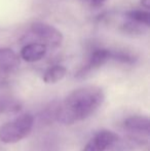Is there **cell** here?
Returning <instances> with one entry per match:
<instances>
[{"label": "cell", "instance_id": "cell-8", "mask_svg": "<svg viewBox=\"0 0 150 151\" xmlns=\"http://www.w3.org/2000/svg\"><path fill=\"white\" fill-rule=\"evenodd\" d=\"M20 65L19 56L10 48H0V71L9 72Z\"/></svg>", "mask_w": 150, "mask_h": 151}, {"label": "cell", "instance_id": "cell-11", "mask_svg": "<svg viewBox=\"0 0 150 151\" xmlns=\"http://www.w3.org/2000/svg\"><path fill=\"white\" fill-rule=\"evenodd\" d=\"M21 109V105L17 102L12 101H5L2 100L0 101V115L7 111H18Z\"/></svg>", "mask_w": 150, "mask_h": 151}, {"label": "cell", "instance_id": "cell-9", "mask_svg": "<svg viewBox=\"0 0 150 151\" xmlns=\"http://www.w3.org/2000/svg\"><path fill=\"white\" fill-rule=\"evenodd\" d=\"M67 69L62 65H55L48 68L43 74V81L45 83L52 84L59 82L66 76Z\"/></svg>", "mask_w": 150, "mask_h": 151}, {"label": "cell", "instance_id": "cell-1", "mask_svg": "<svg viewBox=\"0 0 150 151\" xmlns=\"http://www.w3.org/2000/svg\"><path fill=\"white\" fill-rule=\"evenodd\" d=\"M104 100V91L99 86L77 88L57 106L56 119L66 125L74 124L93 115L102 106Z\"/></svg>", "mask_w": 150, "mask_h": 151}, {"label": "cell", "instance_id": "cell-10", "mask_svg": "<svg viewBox=\"0 0 150 151\" xmlns=\"http://www.w3.org/2000/svg\"><path fill=\"white\" fill-rule=\"evenodd\" d=\"M126 16L128 17L130 20H132L133 22L139 23L141 25H144L145 27H149L150 24V14L147 10H142V9H134L131 10L126 14Z\"/></svg>", "mask_w": 150, "mask_h": 151}, {"label": "cell", "instance_id": "cell-5", "mask_svg": "<svg viewBox=\"0 0 150 151\" xmlns=\"http://www.w3.org/2000/svg\"><path fill=\"white\" fill-rule=\"evenodd\" d=\"M118 136L108 129L100 131L86 143L82 151H106L116 143Z\"/></svg>", "mask_w": 150, "mask_h": 151}, {"label": "cell", "instance_id": "cell-4", "mask_svg": "<svg viewBox=\"0 0 150 151\" xmlns=\"http://www.w3.org/2000/svg\"><path fill=\"white\" fill-rule=\"evenodd\" d=\"M111 54H112L111 50H104V48L96 50L90 55L88 63L76 73L75 77L77 79H83V78L88 77L90 73L98 70L109 60H111Z\"/></svg>", "mask_w": 150, "mask_h": 151}, {"label": "cell", "instance_id": "cell-12", "mask_svg": "<svg viewBox=\"0 0 150 151\" xmlns=\"http://www.w3.org/2000/svg\"><path fill=\"white\" fill-rule=\"evenodd\" d=\"M106 0H92V4L94 6H100L102 5Z\"/></svg>", "mask_w": 150, "mask_h": 151}, {"label": "cell", "instance_id": "cell-7", "mask_svg": "<svg viewBox=\"0 0 150 151\" xmlns=\"http://www.w3.org/2000/svg\"><path fill=\"white\" fill-rule=\"evenodd\" d=\"M47 52V46L42 42H32L26 44L21 50V58L28 63H35L43 59Z\"/></svg>", "mask_w": 150, "mask_h": 151}, {"label": "cell", "instance_id": "cell-3", "mask_svg": "<svg viewBox=\"0 0 150 151\" xmlns=\"http://www.w3.org/2000/svg\"><path fill=\"white\" fill-rule=\"evenodd\" d=\"M31 32L46 46L58 47L63 42V34L54 26L44 22H34L31 25Z\"/></svg>", "mask_w": 150, "mask_h": 151}, {"label": "cell", "instance_id": "cell-13", "mask_svg": "<svg viewBox=\"0 0 150 151\" xmlns=\"http://www.w3.org/2000/svg\"><path fill=\"white\" fill-rule=\"evenodd\" d=\"M141 4L143 7H145L146 9H149L150 7V0H141Z\"/></svg>", "mask_w": 150, "mask_h": 151}, {"label": "cell", "instance_id": "cell-6", "mask_svg": "<svg viewBox=\"0 0 150 151\" xmlns=\"http://www.w3.org/2000/svg\"><path fill=\"white\" fill-rule=\"evenodd\" d=\"M123 127L137 138H140L141 135L148 138L150 132L149 117L146 115L130 116L124 119Z\"/></svg>", "mask_w": 150, "mask_h": 151}, {"label": "cell", "instance_id": "cell-2", "mask_svg": "<svg viewBox=\"0 0 150 151\" xmlns=\"http://www.w3.org/2000/svg\"><path fill=\"white\" fill-rule=\"evenodd\" d=\"M34 125L32 114L25 113L16 119L5 122L0 127V142L4 144L18 143L31 133Z\"/></svg>", "mask_w": 150, "mask_h": 151}]
</instances>
